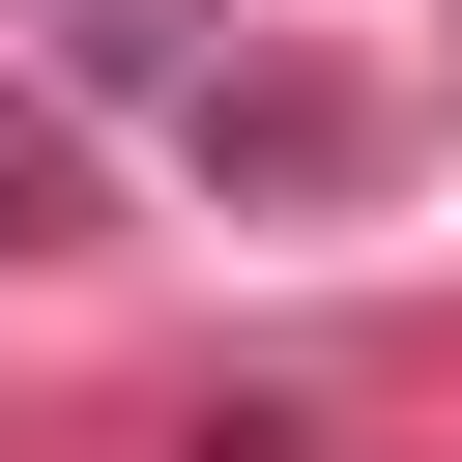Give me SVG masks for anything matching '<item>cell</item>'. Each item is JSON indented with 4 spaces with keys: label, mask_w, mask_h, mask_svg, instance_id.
<instances>
[{
    "label": "cell",
    "mask_w": 462,
    "mask_h": 462,
    "mask_svg": "<svg viewBox=\"0 0 462 462\" xmlns=\"http://www.w3.org/2000/svg\"><path fill=\"white\" fill-rule=\"evenodd\" d=\"M58 202H87V173H58V116H29V87H0V260H29V231H58Z\"/></svg>",
    "instance_id": "6da1fadb"
}]
</instances>
